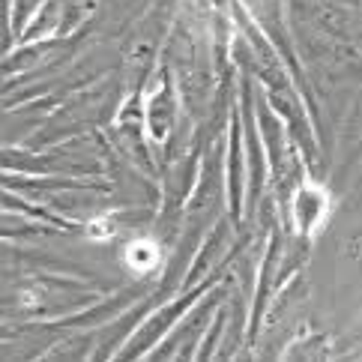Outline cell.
I'll return each instance as SVG.
<instances>
[{
    "label": "cell",
    "instance_id": "obj_1",
    "mask_svg": "<svg viewBox=\"0 0 362 362\" xmlns=\"http://www.w3.org/2000/svg\"><path fill=\"white\" fill-rule=\"evenodd\" d=\"M291 218L300 234H317L323 222L329 218V195L327 189L317 183H303L293 192L291 204Z\"/></svg>",
    "mask_w": 362,
    "mask_h": 362
},
{
    "label": "cell",
    "instance_id": "obj_2",
    "mask_svg": "<svg viewBox=\"0 0 362 362\" xmlns=\"http://www.w3.org/2000/svg\"><path fill=\"white\" fill-rule=\"evenodd\" d=\"M123 264L126 269L132 276H150L153 269H156L162 264V249H159V243L156 240H150V237H138L132 240L123 249Z\"/></svg>",
    "mask_w": 362,
    "mask_h": 362
},
{
    "label": "cell",
    "instance_id": "obj_3",
    "mask_svg": "<svg viewBox=\"0 0 362 362\" xmlns=\"http://www.w3.org/2000/svg\"><path fill=\"white\" fill-rule=\"evenodd\" d=\"M90 234L105 240V237H114V228H111L108 222H90Z\"/></svg>",
    "mask_w": 362,
    "mask_h": 362
}]
</instances>
